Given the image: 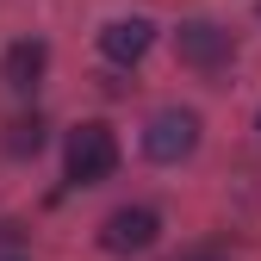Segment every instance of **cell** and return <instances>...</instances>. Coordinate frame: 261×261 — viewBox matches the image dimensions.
<instances>
[{"mask_svg": "<svg viewBox=\"0 0 261 261\" xmlns=\"http://www.w3.org/2000/svg\"><path fill=\"white\" fill-rule=\"evenodd\" d=\"M44 62H50V50L38 38H19V44H7V56H0V81H7L13 93H31L44 81Z\"/></svg>", "mask_w": 261, "mask_h": 261, "instance_id": "cell-5", "label": "cell"}, {"mask_svg": "<svg viewBox=\"0 0 261 261\" xmlns=\"http://www.w3.org/2000/svg\"><path fill=\"white\" fill-rule=\"evenodd\" d=\"M149 44H155V25H149V19H112V25L100 31V50H106L112 62H143Z\"/></svg>", "mask_w": 261, "mask_h": 261, "instance_id": "cell-6", "label": "cell"}, {"mask_svg": "<svg viewBox=\"0 0 261 261\" xmlns=\"http://www.w3.org/2000/svg\"><path fill=\"white\" fill-rule=\"evenodd\" d=\"M174 50L187 69H199V75H218V69H230V56H237V38L224 31L218 19H187L174 31Z\"/></svg>", "mask_w": 261, "mask_h": 261, "instance_id": "cell-3", "label": "cell"}, {"mask_svg": "<svg viewBox=\"0 0 261 261\" xmlns=\"http://www.w3.org/2000/svg\"><path fill=\"white\" fill-rule=\"evenodd\" d=\"M193 149H199V112L162 106V112L143 124V155H149V162H187Z\"/></svg>", "mask_w": 261, "mask_h": 261, "instance_id": "cell-2", "label": "cell"}, {"mask_svg": "<svg viewBox=\"0 0 261 261\" xmlns=\"http://www.w3.org/2000/svg\"><path fill=\"white\" fill-rule=\"evenodd\" d=\"M62 162H69V180L75 187H100L112 168H118V137L100 124V118H87L69 130V143H62Z\"/></svg>", "mask_w": 261, "mask_h": 261, "instance_id": "cell-1", "label": "cell"}, {"mask_svg": "<svg viewBox=\"0 0 261 261\" xmlns=\"http://www.w3.org/2000/svg\"><path fill=\"white\" fill-rule=\"evenodd\" d=\"M155 237H162V218H155L149 205H118V212L100 224V249H112V255H143Z\"/></svg>", "mask_w": 261, "mask_h": 261, "instance_id": "cell-4", "label": "cell"}, {"mask_svg": "<svg viewBox=\"0 0 261 261\" xmlns=\"http://www.w3.org/2000/svg\"><path fill=\"white\" fill-rule=\"evenodd\" d=\"M7 149H13V155H38V149H44V124H38V118H13V124H7Z\"/></svg>", "mask_w": 261, "mask_h": 261, "instance_id": "cell-7", "label": "cell"}]
</instances>
